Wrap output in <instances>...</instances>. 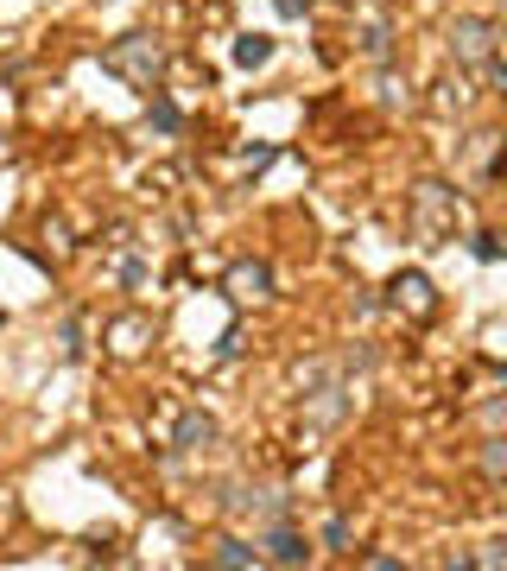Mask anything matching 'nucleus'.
Masks as SVG:
<instances>
[{"instance_id": "nucleus-1", "label": "nucleus", "mask_w": 507, "mask_h": 571, "mask_svg": "<svg viewBox=\"0 0 507 571\" xmlns=\"http://www.w3.org/2000/svg\"><path fill=\"white\" fill-rule=\"evenodd\" d=\"M101 71L133 83V89H159V77H165V45H159L152 32H127V39H115V45L101 52Z\"/></svg>"}, {"instance_id": "nucleus-2", "label": "nucleus", "mask_w": 507, "mask_h": 571, "mask_svg": "<svg viewBox=\"0 0 507 571\" xmlns=\"http://www.w3.org/2000/svg\"><path fill=\"white\" fill-rule=\"evenodd\" d=\"M456 229V191H444V184H412V235L425 241V248H438L444 235Z\"/></svg>"}, {"instance_id": "nucleus-3", "label": "nucleus", "mask_w": 507, "mask_h": 571, "mask_svg": "<svg viewBox=\"0 0 507 571\" xmlns=\"http://www.w3.org/2000/svg\"><path fill=\"white\" fill-rule=\"evenodd\" d=\"M495 45H501V26L482 20V13H463V20L451 26V57L463 64V71H482V64L495 57Z\"/></svg>"}, {"instance_id": "nucleus-4", "label": "nucleus", "mask_w": 507, "mask_h": 571, "mask_svg": "<svg viewBox=\"0 0 507 571\" xmlns=\"http://www.w3.org/2000/svg\"><path fill=\"white\" fill-rule=\"evenodd\" d=\"M387 305H393V312H412V317H431V312H438V299H431V280H425V273H400V280L387 286Z\"/></svg>"}, {"instance_id": "nucleus-5", "label": "nucleus", "mask_w": 507, "mask_h": 571, "mask_svg": "<svg viewBox=\"0 0 507 571\" xmlns=\"http://www.w3.org/2000/svg\"><path fill=\"white\" fill-rule=\"evenodd\" d=\"M267 292H273V273H267V260H235V267H228V299L254 305V299H267Z\"/></svg>"}, {"instance_id": "nucleus-6", "label": "nucleus", "mask_w": 507, "mask_h": 571, "mask_svg": "<svg viewBox=\"0 0 507 571\" xmlns=\"http://www.w3.org/2000/svg\"><path fill=\"white\" fill-rule=\"evenodd\" d=\"M172 444H177V451H203V444H216V419H209V413H184Z\"/></svg>"}, {"instance_id": "nucleus-7", "label": "nucleus", "mask_w": 507, "mask_h": 571, "mask_svg": "<svg viewBox=\"0 0 507 571\" xmlns=\"http://www.w3.org/2000/svg\"><path fill=\"white\" fill-rule=\"evenodd\" d=\"M267 559H273V565H304V559H311V546H304L299 534H285V527H279L273 540H267Z\"/></svg>"}, {"instance_id": "nucleus-8", "label": "nucleus", "mask_w": 507, "mask_h": 571, "mask_svg": "<svg viewBox=\"0 0 507 571\" xmlns=\"http://www.w3.org/2000/svg\"><path fill=\"white\" fill-rule=\"evenodd\" d=\"M267 57H273V39H267V32H248V39H235V64H241V71H260Z\"/></svg>"}, {"instance_id": "nucleus-9", "label": "nucleus", "mask_w": 507, "mask_h": 571, "mask_svg": "<svg viewBox=\"0 0 507 571\" xmlns=\"http://www.w3.org/2000/svg\"><path fill=\"white\" fill-rule=\"evenodd\" d=\"M267 552L260 546H248V540H223L216 552H209V565H260Z\"/></svg>"}, {"instance_id": "nucleus-10", "label": "nucleus", "mask_w": 507, "mask_h": 571, "mask_svg": "<svg viewBox=\"0 0 507 571\" xmlns=\"http://www.w3.org/2000/svg\"><path fill=\"white\" fill-rule=\"evenodd\" d=\"M108 337H115V356H140V337H147V317H121V324H115Z\"/></svg>"}, {"instance_id": "nucleus-11", "label": "nucleus", "mask_w": 507, "mask_h": 571, "mask_svg": "<svg viewBox=\"0 0 507 571\" xmlns=\"http://www.w3.org/2000/svg\"><path fill=\"white\" fill-rule=\"evenodd\" d=\"M482 470H488V476H507V439H495L482 451Z\"/></svg>"}, {"instance_id": "nucleus-12", "label": "nucleus", "mask_w": 507, "mask_h": 571, "mask_svg": "<svg viewBox=\"0 0 507 571\" xmlns=\"http://www.w3.org/2000/svg\"><path fill=\"white\" fill-rule=\"evenodd\" d=\"M152 128H159V133H177V108L159 103V108H152Z\"/></svg>"}, {"instance_id": "nucleus-13", "label": "nucleus", "mask_w": 507, "mask_h": 571, "mask_svg": "<svg viewBox=\"0 0 507 571\" xmlns=\"http://www.w3.org/2000/svg\"><path fill=\"white\" fill-rule=\"evenodd\" d=\"M476 255H482V260H501V255H507L501 235H476Z\"/></svg>"}, {"instance_id": "nucleus-14", "label": "nucleus", "mask_w": 507, "mask_h": 571, "mask_svg": "<svg viewBox=\"0 0 507 571\" xmlns=\"http://www.w3.org/2000/svg\"><path fill=\"white\" fill-rule=\"evenodd\" d=\"M470 565H507V546H488V552H476Z\"/></svg>"}, {"instance_id": "nucleus-15", "label": "nucleus", "mask_w": 507, "mask_h": 571, "mask_svg": "<svg viewBox=\"0 0 507 571\" xmlns=\"http://www.w3.org/2000/svg\"><path fill=\"white\" fill-rule=\"evenodd\" d=\"M279 13H285V20H304V7H311V0H273Z\"/></svg>"}, {"instance_id": "nucleus-16", "label": "nucleus", "mask_w": 507, "mask_h": 571, "mask_svg": "<svg viewBox=\"0 0 507 571\" xmlns=\"http://www.w3.org/2000/svg\"><path fill=\"white\" fill-rule=\"evenodd\" d=\"M488 71H495V83L507 89V57H488Z\"/></svg>"}]
</instances>
